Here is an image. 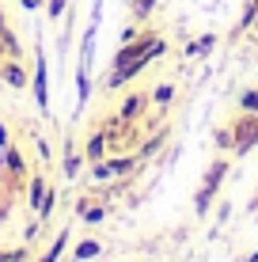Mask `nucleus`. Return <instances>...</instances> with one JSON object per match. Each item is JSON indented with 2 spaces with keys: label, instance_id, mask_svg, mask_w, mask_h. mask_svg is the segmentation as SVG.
<instances>
[{
  "label": "nucleus",
  "instance_id": "9d476101",
  "mask_svg": "<svg viewBox=\"0 0 258 262\" xmlns=\"http://www.w3.org/2000/svg\"><path fill=\"white\" fill-rule=\"evenodd\" d=\"M68 247H73V228L65 224V228H61L57 236H53V243H50V247H46V251L38 255V262H61V258H65V251H68Z\"/></svg>",
  "mask_w": 258,
  "mask_h": 262
},
{
  "label": "nucleus",
  "instance_id": "0eeeda50",
  "mask_svg": "<svg viewBox=\"0 0 258 262\" xmlns=\"http://www.w3.org/2000/svg\"><path fill=\"white\" fill-rule=\"evenodd\" d=\"M148 106H152V95H148V92H129V95L118 103V111H114V114H118V118L126 122V125H133V122L145 118Z\"/></svg>",
  "mask_w": 258,
  "mask_h": 262
},
{
  "label": "nucleus",
  "instance_id": "b1692460",
  "mask_svg": "<svg viewBox=\"0 0 258 262\" xmlns=\"http://www.w3.org/2000/svg\"><path fill=\"white\" fill-rule=\"evenodd\" d=\"M0 46H4L8 57H23V42H19V34H15L12 27H8V31L0 34Z\"/></svg>",
  "mask_w": 258,
  "mask_h": 262
},
{
  "label": "nucleus",
  "instance_id": "dca6fc26",
  "mask_svg": "<svg viewBox=\"0 0 258 262\" xmlns=\"http://www.w3.org/2000/svg\"><path fill=\"white\" fill-rule=\"evenodd\" d=\"M217 46H220V38H217V34H213V31H205V34H201V38L186 42V57H209V53L217 50Z\"/></svg>",
  "mask_w": 258,
  "mask_h": 262
},
{
  "label": "nucleus",
  "instance_id": "c85d7f7f",
  "mask_svg": "<svg viewBox=\"0 0 258 262\" xmlns=\"http://www.w3.org/2000/svg\"><path fill=\"white\" fill-rule=\"evenodd\" d=\"M87 167H91V179H95V183H106V179H114L106 160H99V164H87Z\"/></svg>",
  "mask_w": 258,
  "mask_h": 262
},
{
  "label": "nucleus",
  "instance_id": "f8f14e48",
  "mask_svg": "<svg viewBox=\"0 0 258 262\" xmlns=\"http://www.w3.org/2000/svg\"><path fill=\"white\" fill-rule=\"evenodd\" d=\"M99 255H103V239L84 236V239L73 243V258H68V262H91V258H99Z\"/></svg>",
  "mask_w": 258,
  "mask_h": 262
},
{
  "label": "nucleus",
  "instance_id": "4be33fe9",
  "mask_svg": "<svg viewBox=\"0 0 258 262\" xmlns=\"http://www.w3.org/2000/svg\"><path fill=\"white\" fill-rule=\"evenodd\" d=\"M53 209H57V190L50 186V190H46V198H42V205L34 209V216H38L42 224H50V221H53Z\"/></svg>",
  "mask_w": 258,
  "mask_h": 262
},
{
  "label": "nucleus",
  "instance_id": "20e7f679",
  "mask_svg": "<svg viewBox=\"0 0 258 262\" xmlns=\"http://www.w3.org/2000/svg\"><path fill=\"white\" fill-rule=\"evenodd\" d=\"M148 65H152L148 57H137V61H129V65L110 69V72L103 76V88H106V92H122V88H126V84H133V80H137V76H140V72H145Z\"/></svg>",
  "mask_w": 258,
  "mask_h": 262
},
{
  "label": "nucleus",
  "instance_id": "f704fd0d",
  "mask_svg": "<svg viewBox=\"0 0 258 262\" xmlns=\"http://www.w3.org/2000/svg\"><path fill=\"white\" fill-rule=\"evenodd\" d=\"M8 144H12V137H8V125L0 122V148H8Z\"/></svg>",
  "mask_w": 258,
  "mask_h": 262
},
{
  "label": "nucleus",
  "instance_id": "ea45409f",
  "mask_svg": "<svg viewBox=\"0 0 258 262\" xmlns=\"http://www.w3.org/2000/svg\"><path fill=\"white\" fill-rule=\"evenodd\" d=\"M251 209H258V198H254V202H251Z\"/></svg>",
  "mask_w": 258,
  "mask_h": 262
},
{
  "label": "nucleus",
  "instance_id": "ddd939ff",
  "mask_svg": "<svg viewBox=\"0 0 258 262\" xmlns=\"http://www.w3.org/2000/svg\"><path fill=\"white\" fill-rule=\"evenodd\" d=\"M106 164H110L114 179H129L133 171L140 167V160H137V152H122V156H106Z\"/></svg>",
  "mask_w": 258,
  "mask_h": 262
},
{
  "label": "nucleus",
  "instance_id": "412c9836",
  "mask_svg": "<svg viewBox=\"0 0 258 262\" xmlns=\"http://www.w3.org/2000/svg\"><path fill=\"white\" fill-rule=\"evenodd\" d=\"M236 111L239 114H258V88H243L236 95Z\"/></svg>",
  "mask_w": 258,
  "mask_h": 262
},
{
  "label": "nucleus",
  "instance_id": "423d86ee",
  "mask_svg": "<svg viewBox=\"0 0 258 262\" xmlns=\"http://www.w3.org/2000/svg\"><path fill=\"white\" fill-rule=\"evenodd\" d=\"M8 171V179H12V186H19L23 179H31V167H27V156L15 144H8V148H0V175Z\"/></svg>",
  "mask_w": 258,
  "mask_h": 262
},
{
  "label": "nucleus",
  "instance_id": "1a4fd4ad",
  "mask_svg": "<svg viewBox=\"0 0 258 262\" xmlns=\"http://www.w3.org/2000/svg\"><path fill=\"white\" fill-rule=\"evenodd\" d=\"M228 171H232V160H228V156L209 160L205 175H201V186H205V190H213V194H220V183L228 179Z\"/></svg>",
  "mask_w": 258,
  "mask_h": 262
},
{
  "label": "nucleus",
  "instance_id": "6ab92c4d",
  "mask_svg": "<svg viewBox=\"0 0 258 262\" xmlns=\"http://www.w3.org/2000/svg\"><path fill=\"white\" fill-rule=\"evenodd\" d=\"M213 205H217V194L205 190V186H198V194H194V216H198V221H205V216L213 213Z\"/></svg>",
  "mask_w": 258,
  "mask_h": 262
},
{
  "label": "nucleus",
  "instance_id": "4468645a",
  "mask_svg": "<svg viewBox=\"0 0 258 262\" xmlns=\"http://www.w3.org/2000/svg\"><path fill=\"white\" fill-rule=\"evenodd\" d=\"M46 190H50V179L46 175H31V179H27V205H31V213L42 205Z\"/></svg>",
  "mask_w": 258,
  "mask_h": 262
},
{
  "label": "nucleus",
  "instance_id": "a211bd4d",
  "mask_svg": "<svg viewBox=\"0 0 258 262\" xmlns=\"http://www.w3.org/2000/svg\"><path fill=\"white\" fill-rule=\"evenodd\" d=\"M163 141H167V125H159V129L152 133V137H148V141H145V144L137 148V160H140V164H145V160H152L156 152L163 148Z\"/></svg>",
  "mask_w": 258,
  "mask_h": 262
},
{
  "label": "nucleus",
  "instance_id": "473e14b6",
  "mask_svg": "<svg viewBox=\"0 0 258 262\" xmlns=\"http://www.w3.org/2000/svg\"><path fill=\"white\" fill-rule=\"evenodd\" d=\"M23 12H38V8H46V0H19Z\"/></svg>",
  "mask_w": 258,
  "mask_h": 262
},
{
  "label": "nucleus",
  "instance_id": "f3484780",
  "mask_svg": "<svg viewBox=\"0 0 258 262\" xmlns=\"http://www.w3.org/2000/svg\"><path fill=\"white\" fill-rule=\"evenodd\" d=\"M254 15H258V0H243V12H239V23L232 27V42H236V38H243V34L254 27Z\"/></svg>",
  "mask_w": 258,
  "mask_h": 262
},
{
  "label": "nucleus",
  "instance_id": "4c0bfd02",
  "mask_svg": "<svg viewBox=\"0 0 258 262\" xmlns=\"http://www.w3.org/2000/svg\"><path fill=\"white\" fill-rule=\"evenodd\" d=\"M4 57H8V53H4V46H0V61H4Z\"/></svg>",
  "mask_w": 258,
  "mask_h": 262
},
{
  "label": "nucleus",
  "instance_id": "a878e982",
  "mask_svg": "<svg viewBox=\"0 0 258 262\" xmlns=\"http://www.w3.org/2000/svg\"><path fill=\"white\" fill-rule=\"evenodd\" d=\"M31 258V247L27 243H19V247H4L0 251V262H27Z\"/></svg>",
  "mask_w": 258,
  "mask_h": 262
},
{
  "label": "nucleus",
  "instance_id": "39448f33",
  "mask_svg": "<svg viewBox=\"0 0 258 262\" xmlns=\"http://www.w3.org/2000/svg\"><path fill=\"white\" fill-rule=\"evenodd\" d=\"M84 148H76V137L73 133H65V141H61V175L68 179V183H76L80 171H84Z\"/></svg>",
  "mask_w": 258,
  "mask_h": 262
},
{
  "label": "nucleus",
  "instance_id": "58836bf2",
  "mask_svg": "<svg viewBox=\"0 0 258 262\" xmlns=\"http://www.w3.org/2000/svg\"><path fill=\"white\" fill-rule=\"evenodd\" d=\"M251 31H258V15H254V27H251Z\"/></svg>",
  "mask_w": 258,
  "mask_h": 262
},
{
  "label": "nucleus",
  "instance_id": "393cba45",
  "mask_svg": "<svg viewBox=\"0 0 258 262\" xmlns=\"http://www.w3.org/2000/svg\"><path fill=\"white\" fill-rule=\"evenodd\" d=\"M68 8H73V0H46V8H42V12H46V19H50V23H61Z\"/></svg>",
  "mask_w": 258,
  "mask_h": 262
},
{
  "label": "nucleus",
  "instance_id": "72a5a7b5",
  "mask_svg": "<svg viewBox=\"0 0 258 262\" xmlns=\"http://www.w3.org/2000/svg\"><path fill=\"white\" fill-rule=\"evenodd\" d=\"M87 205H91V194H84V198H76V209H73V213L80 216V213H84V209H87Z\"/></svg>",
  "mask_w": 258,
  "mask_h": 262
},
{
  "label": "nucleus",
  "instance_id": "c9c22d12",
  "mask_svg": "<svg viewBox=\"0 0 258 262\" xmlns=\"http://www.w3.org/2000/svg\"><path fill=\"white\" fill-rule=\"evenodd\" d=\"M8 27H12V23H8V15H4V8H0V34H4V31H8Z\"/></svg>",
  "mask_w": 258,
  "mask_h": 262
},
{
  "label": "nucleus",
  "instance_id": "f257e3e1",
  "mask_svg": "<svg viewBox=\"0 0 258 262\" xmlns=\"http://www.w3.org/2000/svg\"><path fill=\"white\" fill-rule=\"evenodd\" d=\"M31 95L38 103V114L50 118V61H46V46L34 42V65H31Z\"/></svg>",
  "mask_w": 258,
  "mask_h": 262
},
{
  "label": "nucleus",
  "instance_id": "c756f323",
  "mask_svg": "<svg viewBox=\"0 0 258 262\" xmlns=\"http://www.w3.org/2000/svg\"><path fill=\"white\" fill-rule=\"evenodd\" d=\"M140 31H145V27H140V23H133V19H129V23H126V31H122V38H118V42H133V38H137V34H140Z\"/></svg>",
  "mask_w": 258,
  "mask_h": 262
},
{
  "label": "nucleus",
  "instance_id": "e433bc0d",
  "mask_svg": "<svg viewBox=\"0 0 258 262\" xmlns=\"http://www.w3.org/2000/svg\"><path fill=\"white\" fill-rule=\"evenodd\" d=\"M239 262H258V247L251 251V255H243V258H239Z\"/></svg>",
  "mask_w": 258,
  "mask_h": 262
},
{
  "label": "nucleus",
  "instance_id": "6e6552de",
  "mask_svg": "<svg viewBox=\"0 0 258 262\" xmlns=\"http://www.w3.org/2000/svg\"><path fill=\"white\" fill-rule=\"evenodd\" d=\"M106 156H110V137H106L103 125H95V129L87 133V141H84V160L87 164H99Z\"/></svg>",
  "mask_w": 258,
  "mask_h": 262
},
{
  "label": "nucleus",
  "instance_id": "a19ab883",
  "mask_svg": "<svg viewBox=\"0 0 258 262\" xmlns=\"http://www.w3.org/2000/svg\"><path fill=\"white\" fill-rule=\"evenodd\" d=\"M254 46H258V31H254Z\"/></svg>",
  "mask_w": 258,
  "mask_h": 262
},
{
  "label": "nucleus",
  "instance_id": "9b49d317",
  "mask_svg": "<svg viewBox=\"0 0 258 262\" xmlns=\"http://www.w3.org/2000/svg\"><path fill=\"white\" fill-rule=\"evenodd\" d=\"M91 92H95V84H91V65H76V114L91 103Z\"/></svg>",
  "mask_w": 258,
  "mask_h": 262
},
{
  "label": "nucleus",
  "instance_id": "f03ea898",
  "mask_svg": "<svg viewBox=\"0 0 258 262\" xmlns=\"http://www.w3.org/2000/svg\"><path fill=\"white\" fill-rule=\"evenodd\" d=\"M232 129V152L236 156H251L258 148V114H236V122H228Z\"/></svg>",
  "mask_w": 258,
  "mask_h": 262
},
{
  "label": "nucleus",
  "instance_id": "aec40b11",
  "mask_svg": "<svg viewBox=\"0 0 258 262\" xmlns=\"http://www.w3.org/2000/svg\"><path fill=\"white\" fill-rule=\"evenodd\" d=\"M148 95H152V103L159 106V111H167V106L175 103V95H179V88H175V84H156Z\"/></svg>",
  "mask_w": 258,
  "mask_h": 262
},
{
  "label": "nucleus",
  "instance_id": "7c9ffc66",
  "mask_svg": "<svg viewBox=\"0 0 258 262\" xmlns=\"http://www.w3.org/2000/svg\"><path fill=\"white\" fill-rule=\"evenodd\" d=\"M38 232H42V221H38V216H34V221H31V224H27V228H23V243H31L34 236H38Z\"/></svg>",
  "mask_w": 258,
  "mask_h": 262
},
{
  "label": "nucleus",
  "instance_id": "7ed1b4c3",
  "mask_svg": "<svg viewBox=\"0 0 258 262\" xmlns=\"http://www.w3.org/2000/svg\"><path fill=\"white\" fill-rule=\"evenodd\" d=\"M0 84L12 88V92H27L31 88V69L23 57H4L0 61Z\"/></svg>",
  "mask_w": 258,
  "mask_h": 262
},
{
  "label": "nucleus",
  "instance_id": "2f4dec72",
  "mask_svg": "<svg viewBox=\"0 0 258 262\" xmlns=\"http://www.w3.org/2000/svg\"><path fill=\"white\" fill-rule=\"evenodd\" d=\"M228 216H232V205H228V202H220V205H217V224H224Z\"/></svg>",
  "mask_w": 258,
  "mask_h": 262
},
{
  "label": "nucleus",
  "instance_id": "2eb2a0df",
  "mask_svg": "<svg viewBox=\"0 0 258 262\" xmlns=\"http://www.w3.org/2000/svg\"><path fill=\"white\" fill-rule=\"evenodd\" d=\"M156 8H159V0H129V19L140 23V27H148L152 15H156Z\"/></svg>",
  "mask_w": 258,
  "mask_h": 262
},
{
  "label": "nucleus",
  "instance_id": "bb28decb",
  "mask_svg": "<svg viewBox=\"0 0 258 262\" xmlns=\"http://www.w3.org/2000/svg\"><path fill=\"white\" fill-rule=\"evenodd\" d=\"M213 144H217L220 152H232V129H228V125H220V129H213Z\"/></svg>",
  "mask_w": 258,
  "mask_h": 262
},
{
  "label": "nucleus",
  "instance_id": "5701e85b",
  "mask_svg": "<svg viewBox=\"0 0 258 262\" xmlns=\"http://www.w3.org/2000/svg\"><path fill=\"white\" fill-rule=\"evenodd\" d=\"M106 213H110V209H106V202H91L84 213L76 216V221H84V224H103V221H106Z\"/></svg>",
  "mask_w": 258,
  "mask_h": 262
},
{
  "label": "nucleus",
  "instance_id": "cd10ccee",
  "mask_svg": "<svg viewBox=\"0 0 258 262\" xmlns=\"http://www.w3.org/2000/svg\"><path fill=\"white\" fill-rule=\"evenodd\" d=\"M34 148H38V160H42V164H53V148H50L46 137H38V133H34Z\"/></svg>",
  "mask_w": 258,
  "mask_h": 262
}]
</instances>
